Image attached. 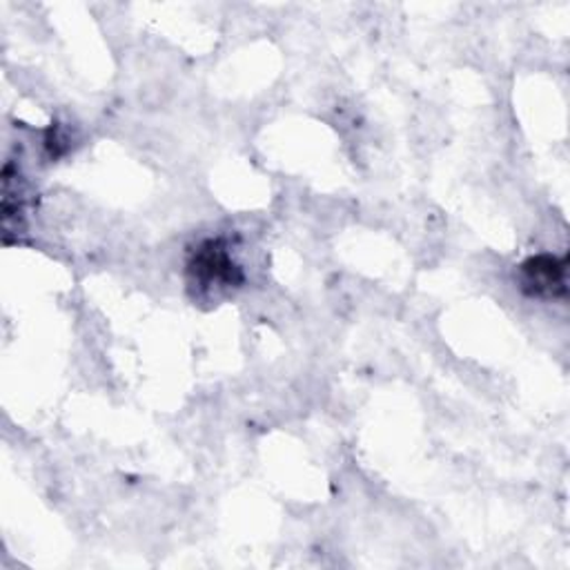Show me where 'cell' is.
Instances as JSON below:
<instances>
[{
	"instance_id": "cell-1",
	"label": "cell",
	"mask_w": 570,
	"mask_h": 570,
	"mask_svg": "<svg viewBox=\"0 0 570 570\" xmlns=\"http://www.w3.org/2000/svg\"><path fill=\"white\" fill-rule=\"evenodd\" d=\"M189 274L195 277L204 288H210L215 283L219 286H237L241 283V270L228 255L226 246L221 241H206L193 257L187 266Z\"/></svg>"
},
{
	"instance_id": "cell-2",
	"label": "cell",
	"mask_w": 570,
	"mask_h": 570,
	"mask_svg": "<svg viewBox=\"0 0 570 570\" xmlns=\"http://www.w3.org/2000/svg\"><path fill=\"white\" fill-rule=\"evenodd\" d=\"M563 270L566 266L552 257H537L521 266L524 286L532 294H552L555 288L563 290Z\"/></svg>"
}]
</instances>
